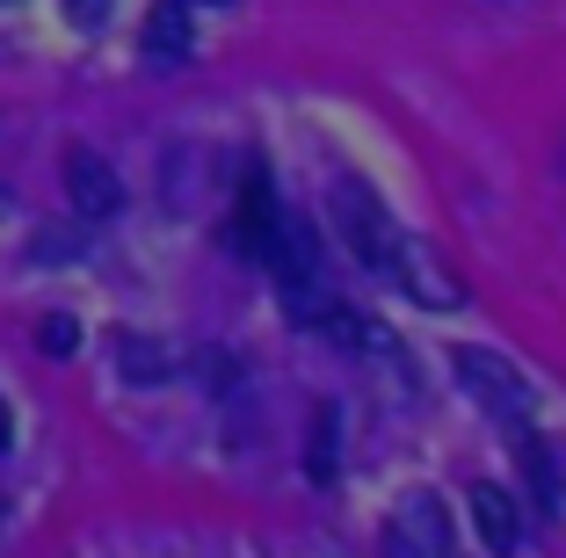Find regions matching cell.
<instances>
[{
  "label": "cell",
  "mask_w": 566,
  "mask_h": 558,
  "mask_svg": "<svg viewBox=\"0 0 566 558\" xmlns=\"http://www.w3.org/2000/svg\"><path fill=\"white\" fill-rule=\"evenodd\" d=\"M36 348H44V356H73V348H81V327H73L66 313H44L36 319Z\"/></svg>",
  "instance_id": "obj_11"
},
{
  "label": "cell",
  "mask_w": 566,
  "mask_h": 558,
  "mask_svg": "<svg viewBox=\"0 0 566 558\" xmlns=\"http://www.w3.org/2000/svg\"><path fill=\"white\" fill-rule=\"evenodd\" d=\"M66 197H73V211H81L87 225H102V218L124 211V181H117V167L102 160V152L73 146L66 152Z\"/></svg>",
  "instance_id": "obj_4"
},
{
  "label": "cell",
  "mask_w": 566,
  "mask_h": 558,
  "mask_svg": "<svg viewBox=\"0 0 566 558\" xmlns=\"http://www.w3.org/2000/svg\"><path fill=\"white\" fill-rule=\"evenodd\" d=\"M8 435H15V413H8V399H0V450H8Z\"/></svg>",
  "instance_id": "obj_13"
},
{
  "label": "cell",
  "mask_w": 566,
  "mask_h": 558,
  "mask_svg": "<svg viewBox=\"0 0 566 558\" xmlns=\"http://www.w3.org/2000/svg\"><path fill=\"white\" fill-rule=\"evenodd\" d=\"M182 8H189V0H182Z\"/></svg>",
  "instance_id": "obj_15"
},
{
  "label": "cell",
  "mask_w": 566,
  "mask_h": 558,
  "mask_svg": "<svg viewBox=\"0 0 566 558\" xmlns=\"http://www.w3.org/2000/svg\"><path fill=\"white\" fill-rule=\"evenodd\" d=\"M189 51V8L182 0H160L146 15V59H182Z\"/></svg>",
  "instance_id": "obj_9"
},
{
  "label": "cell",
  "mask_w": 566,
  "mask_h": 558,
  "mask_svg": "<svg viewBox=\"0 0 566 558\" xmlns=\"http://www.w3.org/2000/svg\"><path fill=\"white\" fill-rule=\"evenodd\" d=\"M66 15L81 22V30H102V22L117 15V0H66Z\"/></svg>",
  "instance_id": "obj_12"
},
{
  "label": "cell",
  "mask_w": 566,
  "mask_h": 558,
  "mask_svg": "<svg viewBox=\"0 0 566 558\" xmlns=\"http://www.w3.org/2000/svg\"><path fill=\"white\" fill-rule=\"evenodd\" d=\"M443 558H458V551H443Z\"/></svg>",
  "instance_id": "obj_14"
},
{
  "label": "cell",
  "mask_w": 566,
  "mask_h": 558,
  "mask_svg": "<svg viewBox=\"0 0 566 558\" xmlns=\"http://www.w3.org/2000/svg\"><path fill=\"white\" fill-rule=\"evenodd\" d=\"M472 529H480V544L494 558H509L523 544V508L509 486H472Z\"/></svg>",
  "instance_id": "obj_6"
},
{
  "label": "cell",
  "mask_w": 566,
  "mask_h": 558,
  "mask_svg": "<svg viewBox=\"0 0 566 558\" xmlns=\"http://www.w3.org/2000/svg\"><path fill=\"white\" fill-rule=\"evenodd\" d=\"M516 457H523V478H531V493H537V501H545V508H552V501H559V457H552V450H545V435H531V428H516Z\"/></svg>",
  "instance_id": "obj_10"
},
{
  "label": "cell",
  "mask_w": 566,
  "mask_h": 558,
  "mask_svg": "<svg viewBox=\"0 0 566 558\" xmlns=\"http://www.w3.org/2000/svg\"><path fill=\"white\" fill-rule=\"evenodd\" d=\"M392 276L407 283V297L415 305H429V313H458L465 305V283H458V269L443 262V254H429V246L400 240V254H392Z\"/></svg>",
  "instance_id": "obj_3"
},
{
  "label": "cell",
  "mask_w": 566,
  "mask_h": 558,
  "mask_svg": "<svg viewBox=\"0 0 566 558\" xmlns=\"http://www.w3.org/2000/svg\"><path fill=\"white\" fill-rule=\"evenodd\" d=\"M334 232L349 240V254L370 269V276H392V254H400V225H392V211L378 203V189L370 181H334Z\"/></svg>",
  "instance_id": "obj_1"
},
{
  "label": "cell",
  "mask_w": 566,
  "mask_h": 558,
  "mask_svg": "<svg viewBox=\"0 0 566 558\" xmlns=\"http://www.w3.org/2000/svg\"><path fill=\"white\" fill-rule=\"evenodd\" d=\"M458 378L472 385V399H480L486 413H494V421H509V428H523L531 421V407H537V392L531 385H523V370L509 356H494V348H458Z\"/></svg>",
  "instance_id": "obj_2"
},
{
  "label": "cell",
  "mask_w": 566,
  "mask_h": 558,
  "mask_svg": "<svg viewBox=\"0 0 566 558\" xmlns=\"http://www.w3.org/2000/svg\"><path fill=\"white\" fill-rule=\"evenodd\" d=\"M392 544H407L415 558H443V551H450V508L436 501V493H400Z\"/></svg>",
  "instance_id": "obj_5"
},
{
  "label": "cell",
  "mask_w": 566,
  "mask_h": 558,
  "mask_svg": "<svg viewBox=\"0 0 566 558\" xmlns=\"http://www.w3.org/2000/svg\"><path fill=\"white\" fill-rule=\"evenodd\" d=\"M117 370H124V385H167L175 378V348L167 341H153V334H117Z\"/></svg>",
  "instance_id": "obj_7"
},
{
  "label": "cell",
  "mask_w": 566,
  "mask_h": 558,
  "mask_svg": "<svg viewBox=\"0 0 566 558\" xmlns=\"http://www.w3.org/2000/svg\"><path fill=\"white\" fill-rule=\"evenodd\" d=\"M334 472H342V413L319 407L313 421H305V478H313V486H327Z\"/></svg>",
  "instance_id": "obj_8"
}]
</instances>
